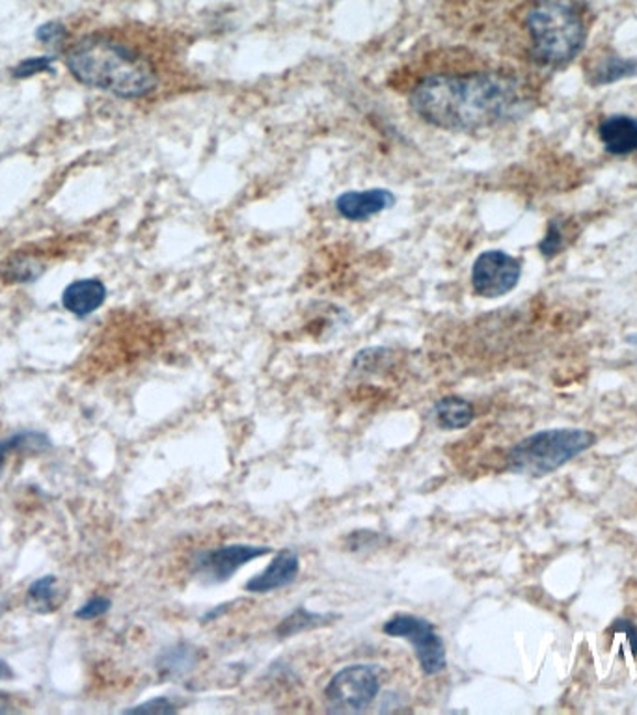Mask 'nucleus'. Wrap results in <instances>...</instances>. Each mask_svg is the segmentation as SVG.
<instances>
[{"label": "nucleus", "instance_id": "obj_8", "mask_svg": "<svg viewBox=\"0 0 637 715\" xmlns=\"http://www.w3.org/2000/svg\"><path fill=\"white\" fill-rule=\"evenodd\" d=\"M271 553V548L253 546V544H228V546L215 548L196 555L193 568L196 576L202 577L209 584H224L235 572L250 561L263 557Z\"/></svg>", "mask_w": 637, "mask_h": 715}, {"label": "nucleus", "instance_id": "obj_18", "mask_svg": "<svg viewBox=\"0 0 637 715\" xmlns=\"http://www.w3.org/2000/svg\"><path fill=\"white\" fill-rule=\"evenodd\" d=\"M12 445V452L23 453H42L47 449L48 438L45 434L36 433V431H24V433L13 434L8 438Z\"/></svg>", "mask_w": 637, "mask_h": 715}, {"label": "nucleus", "instance_id": "obj_7", "mask_svg": "<svg viewBox=\"0 0 637 715\" xmlns=\"http://www.w3.org/2000/svg\"><path fill=\"white\" fill-rule=\"evenodd\" d=\"M522 277L520 259L504 250L479 253L472 267V288L482 299H499L511 293Z\"/></svg>", "mask_w": 637, "mask_h": 715}, {"label": "nucleus", "instance_id": "obj_14", "mask_svg": "<svg viewBox=\"0 0 637 715\" xmlns=\"http://www.w3.org/2000/svg\"><path fill=\"white\" fill-rule=\"evenodd\" d=\"M434 415L444 431H458L468 427L474 421V407L461 397H444L434 404Z\"/></svg>", "mask_w": 637, "mask_h": 715}, {"label": "nucleus", "instance_id": "obj_2", "mask_svg": "<svg viewBox=\"0 0 637 715\" xmlns=\"http://www.w3.org/2000/svg\"><path fill=\"white\" fill-rule=\"evenodd\" d=\"M66 66L80 85L121 99H142L159 86L153 62L109 32H91L73 43L67 48Z\"/></svg>", "mask_w": 637, "mask_h": 715}, {"label": "nucleus", "instance_id": "obj_20", "mask_svg": "<svg viewBox=\"0 0 637 715\" xmlns=\"http://www.w3.org/2000/svg\"><path fill=\"white\" fill-rule=\"evenodd\" d=\"M55 64L53 56H36V58H26V61L19 62L18 66L13 67L12 75L15 78L34 77L37 73L51 72Z\"/></svg>", "mask_w": 637, "mask_h": 715}, {"label": "nucleus", "instance_id": "obj_1", "mask_svg": "<svg viewBox=\"0 0 637 715\" xmlns=\"http://www.w3.org/2000/svg\"><path fill=\"white\" fill-rule=\"evenodd\" d=\"M409 101L420 120L442 131H479L528 110L517 80L499 73L429 75L410 91Z\"/></svg>", "mask_w": 637, "mask_h": 715}, {"label": "nucleus", "instance_id": "obj_4", "mask_svg": "<svg viewBox=\"0 0 637 715\" xmlns=\"http://www.w3.org/2000/svg\"><path fill=\"white\" fill-rule=\"evenodd\" d=\"M595 434L582 429H552L531 434L507 455L515 474L544 477L595 445Z\"/></svg>", "mask_w": 637, "mask_h": 715}, {"label": "nucleus", "instance_id": "obj_13", "mask_svg": "<svg viewBox=\"0 0 637 715\" xmlns=\"http://www.w3.org/2000/svg\"><path fill=\"white\" fill-rule=\"evenodd\" d=\"M45 272L43 259L34 253H12L0 263V278L7 283H32Z\"/></svg>", "mask_w": 637, "mask_h": 715}, {"label": "nucleus", "instance_id": "obj_9", "mask_svg": "<svg viewBox=\"0 0 637 715\" xmlns=\"http://www.w3.org/2000/svg\"><path fill=\"white\" fill-rule=\"evenodd\" d=\"M396 204V196L388 188H366V191H347L336 198L337 215L349 223H364L390 209Z\"/></svg>", "mask_w": 637, "mask_h": 715}, {"label": "nucleus", "instance_id": "obj_25", "mask_svg": "<svg viewBox=\"0 0 637 715\" xmlns=\"http://www.w3.org/2000/svg\"><path fill=\"white\" fill-rule=\"evenodd\" d=\"M12 452V445L7 440H0V477L4 474V468H7V458Z\"/></svg>", "mask_w": 637, "mask_h": 715}, {"label": "nucleus", "instance_id": "obj_24", "mask_svg": "<svg viewBox=\"0 0 637 715\" xmlns=\"http://www.w3.org/2000/svg\"><path fill=\"white\" fill-rule=\"evenodd\" d=\"M129 712H150V714H175L177 708L170 703L169 698H151L148 703L139 704Z\"/></svg>", "mask_w": 637, "mask_h": 715}, {"label": "nucleus", "instance_id": "obj_3", "mask_svg": "<svg viewBox=\"0 0 637 715\" xmlns=\"http://www.w3.org/2000/svg\"><path fill=\"white\" fill-rule=\"evenodd\" d=\"M533 55L548 66L574 61L585 43L582 19L558 0H541L526 15Z\"/></svg>", "mask_w": 637, "mask_h": 715}, {"label": "nucleus", "instance_id": "obj_22", "mask_svg": "<svg viewBox=\"0 0 637 715\" xmlns=\"http://www.w3.org/2000/svg\"><path fill=\"white\" fill-rule=\"evenodd\" d=\"M36 37L45 45H61V43L66 42V26L56 23V21H51V23H45L37 29Z\"/></svg>", "mask_w": 637, "mask_h": 715}, {"label": "nucleus", "instance_id": "obj_6", "mask_svg": "<svg viewBox=\"0 0 637 715\" xmlns=\"http://www.w3.org/2000/svg\"><path fill=\"white\" fill-rule=\"evenodd\" d=\"M379 673L374 665H349L337 671L326 685L325 697L332 712H361L379 695Z\"/></svg>", "mask_w": 637, "mask_h": 715}, {"label": "nucleus", "instance_id": "obj_12", "mask_svg": "<svg viewBox=\"0 0 637 715\" xmlns=\"http://www.w3.org/2000/svg\"><path fill=\"white\" fill-rule=\"evenodd\" d=\"M598 134L612 155H630L637 151V118L634 116H607L598 127Z\"/></svg>", "mask_w": 637, "mask_h": 715}, {"label": "nucleus", "instance_id": "obj_28", "mask_svg": "<svg viewBox=\"0 0 637 715\" xmlns=\"http://www.w3.org/2000/svg\"><path fill=\"white\" fill-rule=\"evenodd\" d=\"M4 609H7V602L0 600V615L4 614Z\"/></svg>", "mask_w": 637, "mask_h": 715}, {"label": "nucleus", "instance_id": "obj_15", "mask_svg": "<svg viewBox=\"0 0 637 715\" xmlns=\"http://www.w3.org/2000/svg\"><path fill=\"white\" fill-rule=\"evenodd\" d=\"M332 620H334V615L312 614L304 607H299L278 625L277 636L282 639L291 638V636H296L301 631L312 630L317 626L331 625Z\"/></svg>", "mask_w": 637, "mask_h": 715}, {"label": "nucleus", "instance_id": "obj_16", "mask_svg": "<svg viewBox=\"0 0 637 715\" xmlns=\"http://www.w3.org/2000/svg\"><path fill=\"white\" fill-rule=\"evenodd\" d=\"M55 576H45L36 579L26 591V602L32 611L36 614H53L58 606V591H56Z\"/></svg>", "mask_w": 637, "mask_h": 715}, {"label": "nucleus", "instance_id": "obj_21", "mask_svg": "<svg viewBox=\"0 0 637 715\" xmlns=\"http://www.w3.org/2000/svg\"><path fill=\"white\" fill-rule=\"evenodd\" d=\"M112 602L107 596H94L86 602L85 606L78 607L75 617L80 620H96L109 611Z\"/></svg>", "mask_w": 637, "mask_h": 715}, {"label": "nucleus", "instance_id": "obj_19", "mask_svg": "<svg viewBox=\"0 0 637 715\" xmlns=\"http://www.w3.org/2000/svg\"><path fill=\"white\" fill-rule=\"evenodd\" d=\"M191 647H185V644H180L175 649L170 650L169 654L161 658V668L166 673H181L183 669H188L191 665H194L196 661V656L191 652Z\"/></svg>", "mask_w": 637, "mask_h": 715}, {"label": "nucleus", "instance_id": "obj_27", "mask_svg": "<svg viewBox=\"0 0 637 715\" xmlns=\"http://www.w3.org/2000/svg\"><path fill=\"white\" fill-rule=\"evenodd\" d=\"M628 342H630L631 345H637V334H631V336H628Z\"/></svg>", "mask_w": 637, "mask_h": 715}, {"label": "nucleus", "instance_id": "obj_17", "mask_svg": "<svg viewBox=\"0 0 637 715\" xmlns=\"http://www.w3.org/2000/svg\"><path fill=\"white\" fill-rule=\"evenodd\" d=\"M637 73V61L631 58H620V56H609L596 67L593 75V85L604 86L617 83L620 78L634 77Z\"/></svg>", "mask_w": 637, "mask_h": 715}, {"label": "nucleus", "instance_id": "obj_10", "mask_svg": "<svg viewBox=\"0 0 637 715\" xmlns=\"http://www.w3.org/2000/svg\"><path fill=\"white\" fill-rule=\"evenodd\" d=\"M299 574H301V560H299L295 550L285 548L274 555L271 565L245 585V589L253 595H264V593L280 591L293 584Z\"/></svg>", "mask_w": 637, "mask_h": 715}, {"label": "nucleus", "instance_id": "obj_23", "mask_svg": "<svg viewBox=\"0 0 637 715\" xmlns=\"http://www.w3.org/2000/svg\"><path fill=\"white\" fill-rule=\"evenodd\" d=\"M561 247H563V234H561L560 226L558 223L550 224L548 228V234L541 242V252L547 256V258H552L555 253L560 252Z\"/></svg>", "mask_w": 637, "mask_h": 715}, {"label": "nucleus", "instance_id": "obj_5", "mask_svg": "<svg viewBox=\"0 0 637 715\" xmlns=\"http://www.w3.org/2000/svg\"><path fill=\"white\" fill-rule=\"evenodd\" d=\"M382 631L388 638L407 639L412 644L421 673L428 676L444 673L447 668L445 644L428 619L414 615H396L382 626Z\"/></svg>", "mask_w": 637, "mask_h": 715}, {"label": "nucleus", "instance_id": "obj_11", "mask_svg": "<svg viewBox=\"0 0 637 715\" xmlns=\"http://www.w3.org/2000/svg\"><path fill=\"white\" fill-rule=\"evenodd\" d=\"M107 299V288L101 280L96 278H86L69 283L64 293H62V304L67 312L77 315V317H88L91 313L97 312L105 304Z\"/></svg>", "mask_w": 637, "mask_h": 715}, {"label": "nucleus", "instance_id": "obj_26", "mask_svg": "<svg viewBox=\"0 0 637 715\" xmlns=\"http://www.w3.org/2000/svg\"><path fill=\"white\" fill-rule=\"evenodd\" d=\"M8 671H10V669H8L7 663H4V661L0 660V680L7 679L8 674H10V673H8Z\"/></svg>", "mask_w": 637, "mask_h": 715}]
</instances>
